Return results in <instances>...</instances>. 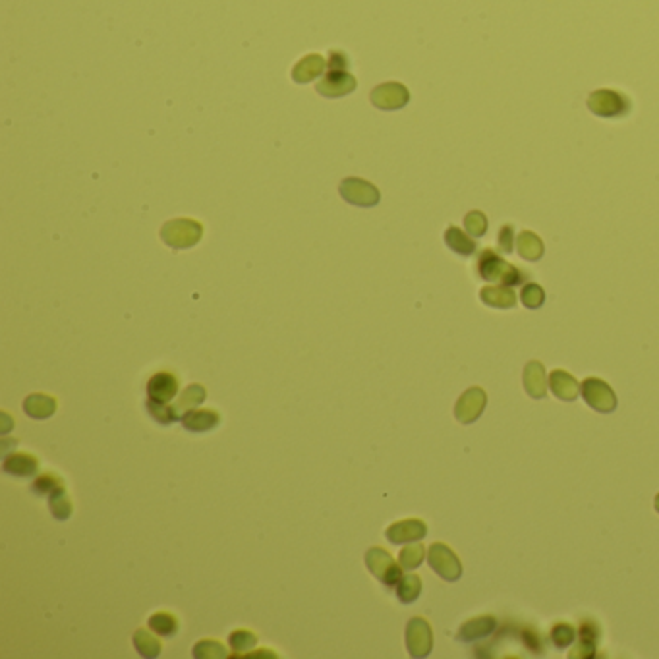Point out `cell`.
I'll list each match as a JSON object with an SVG mask.
<instances>
[{
  "label": "cell",
  "mask_w": 659,
  "mask_h": 659,
  "mask_svg": "<svg viewBox=\"0 0 659 659\" xmlns=\"http://www.w3.org/2000/svg\"><path fill=\"white\" fill-rule=\"evenodd\" d=\"M550 389L553 391L557 399L564 400V402H572L577 400L580 395V385L569 371L564 370H553L550 373Z\"/></svg>",
  "instance_id": "5bb4252c"
},
{
  "label": "cell",
  "mask_w": 659,
  "mask_h": 659,
  "mask_svg": "<svg viewBox=\"0 0 659 659\" xmlns=\"http://www.w3.org/2000/svg\"><path fill=\"white\" fill-rule=\"evenodd\" d=\"M427 534L426 522L419 520V518H406V520H399L391 524L387 528V540L395 545L400 543H412L424 540Z\"/></svg>",
  "instance_id": "30bf717a"
},
{
  "label": "cell",
  "mask_w": 659,
  "mask_h": 659,
  "mask_svg": "<svg viewBox=\"0 0 659 659\" xmlns=\"http://www.w3.org/2000/svg\"><path fill=\"white\" fill-rule=\"evenodd\" d=\"M62 486H64V483H62V480L56 474H43L35 480L33 491L37 495H47L48 497V495L53 493V491H56L58 488H62Z\"/></svg>",
  "instance_id": "8d00e7d4"
},
{
  "label": "cell",
  "mask_w": 659,
  "mask_h": 659,
  "mask_svg": "<svg viewBox=\"0 0 659 659\" xmlns=\"http://www.w3.org/2000/svg\"><path fill=\"white\" fill-rule=\"evenodd\" d=\"M147 412L151 414L153 418L157 419L159 424H172V422H176L178 416L174 414L171 404H165V402H157V400H147Z\"/></svg>",
  "instance_id": "836d02e7"
},
{
  "label": "cell",
  "mask_w": 659,
  "mask_h": 659,
  "mask_svg": "<svg viewBox=\"0 0 659 659\" xmlns=\"http://www.w3.org/2000/svg\"><path fill=\"white\" fill-rule=\"evenodd\" d=\"M240 658H277V655L271 652H255V653H242Z\"/></svg>",
  "instance_id": "60d3db41"
},
{
  "label": "cell",
  "mask_w": 659,
  "mask_h": 659,
  "mask_svg": "<svg viewBox=\"0 0 659 659\" xmlns=\"http://www.w3.org/2000/svg\"><path fill=\"white\" fill-rule=\"evenodd\" d=\"M480 298L486 306L499 309H508L516 304L515 292L508 286H503V284L501 286H486V289H481Z\"/></svg>",
  "instance_id": "44dd1931"
},
{
  "label": "cell",
  "mask_w": 659,
  "mask_h": 659,
  "mask_svg": "<svg viewBox=\"0 0 659 659\" xmlns=\"http://www.w3.org/2000/svg\"><path fill=\"white\" fill-rule=\"evenodd\" d=\"M356 87V77L346 70H329L327 76L317 83V91L325 97H343Z\"/></svg>",
  "instance_id": "7c38bea8"
},
{
  "label": "cell",
  "mask_w": 659,
  "mask_h": 659,
  "mask_svg": "<svg viewBox=\"0 0 659 659\" xmlns=\"http://www.w3.org/2000/svg\"><path fill=\"white\" fill-rule=\"evenodd\" d=\"M201 234H203V228L200 223L192 219H176L163 227L161 238L166 246L174 247V250H184V247L195 246L200 242Z\"/></svg>",
  "instance_id": "3957f363"
},
{
  "label": "cell",
  "mask_w": 659,
  "mask_h": 659,
  "mask_svg": "<svg viewBox=\"0 0 659 659\" xmlns=\"http://www.w3.org/2000/svg\"><path fill=\"white\" fill-rule=\"evenodd\" d=\"M228 642H230L232 650L236 652L234 653V658H240L242 653L252 650V648L257 644V636L250 631H234L232 634L228 636Z\"/></svg>",
  "instance_id": "1f68e13d"
},
{
  "label": "cell",
  "mask_w": 659,
  "mask_h": 659,
  "mask_svg": "<svg viewBox=\"0 0 659 659\" xmlns=\"http://www.w3.org/2000/svg\"><path fill=\"white\" fill-rule=\"evenodd\" d=\"M203 400H205V387H201V385H190V387L180 395L178 402L172 406V410H174V414H176L180 419L184 418L190 410H193L195 406L201 404Z\"/></svg>",
  "instance_id": "603a6c76"
},
{
  "label": "cell",
  "mask_w": 659,
  "mask_h": 659,
  "mask_svg": "<svg viewBox=\"0 0 659 659\" xmlns=\"http://www.w3.org/2000/svg\"><path fill=\"white\" fill-rule=\"evenodd\" d=\"M445 242L446 246L451 247L453 252L459 255H472L476 252V242L468 236L466 232H462L460 228L449 227L445 232Z\"/></svg>",
  "instance_id": "d4e9b609"
},
{
  "label": "cell",
  "mask_w": 659,
  "mask_h": 659,
  "mask_svg": "<svg viewBox=\"0 0 659 659\" xmlns=\"http://www.w3.org/2000/svg\"><path fill=\"white\" fill-rule=\"evenodd\" d=\"M341 195H343L348 203H352V205L371 207L379 201L377 188L371 186L370 182L356 178L344 180L343 184H341Z\"/></svg>",
  "instance_id": "9c48e42d"
},
{
  "label": "cell",
  "mask_w": 659,
  "mask_h": 659,
  "mask_svg": "<svg viewBox=\"0 0 659 659\" xmlns=\"http://www.w3.org/2000/svg\"><path fill=\"white\" fill-rule=\"evenodd\" d=\"M410 99V93L400 83H383L371 91V103L385 110L402 109Z\"/></svg>",
  "instance_id": "8fae6325"
},
{
  "label": "cell",
  "mask_w": 659,
  "mask_h": 659,
  "mask_svg": "<svg viewBox=\"0 0 659 659\" xmlns=\"http://www.w3.org/2000/svg\"><path fill=\"white\" fill-rule=\"evenodd\" d=\"M520 300L522 304L530 309H537L542 308L543 302H545V292L540 284L536 282H528V284H524V289L520 290Z\"/></svg>",
  "instance_id": "d6a6232c"
},
{
  "label": "cell",
  "mask_w": 659,
  "mask_h": 659,
  "mask_svg": "<svg viewBox=\"0 0 659 659\" xmlns=\"http://www.w3.org/2000/svg\"><path fill=\"white\" fill-rule=\"evenodd\" d=\"M365 564L373 577L381 580L385 586H397L399 580L402 578V567L400 563H395V559L391 557L389 551H385L383 547H371L365 553Z\"/></svg>",
  "instance_id": "277c9868"
},
{
  "label": "cell",
  "mask_w": 659,
  "mask_h": 659,
  "mask_svg": "<svg viewBox=\"0 0 659 659\" xmlns=\"http://www.w3.org/2000/svg\"><path fill=\"white\" fill-rule=\"evenodd\" d=\"M134 645H136L138 653H141V655L147 659L157 658L159 653H161V642H159L153 634L144 631V628H139V631H136V634H134Z\"/></svg>",
  "instance_id": "4316f807"
},
{
  "label": "cell",
  "mask_w": 659,
  "mask_h": 659,
  "mask_svg": "<svg viewBox=\"0 0 659 659\" xmlns=\"http://www.w3.org/2000/svg\"><path fill=\"white\" fill-rule=\"evenodd\" d=\"M227 655L228 653L225 645L220 642H215V640H201L193 645V658L195 659H223Z\"/></svg>",
  "instance_id": "4dcf8cb0"
},
{
  "label": "cell",
  "mask_w": 659,
  "mask_h": 659,
  "mask_svg": "<svg viewBox=\"0 0 659 659\" xmlns=\"http://www.w3.org/2000/svg\"><path fill=\"white\" fill-rule=\"evenodd\" d=\"M427 563L441 578H445L449 582L459 580L462 574V564H460L459 557L454 555V551L445 543H433L427 551Z\"/></svg>",
  "instance_id": "8992f818"
},
{
  "label": "cell",
  "mask_w": 659,
  "mask_h": 659,
  "mask_svg": "<svg viewBox=\"0 0 659 659\" xmlns=\"http://www.w3.org/2000/svg\"><path fill=\"white\" fill-rule=\"evenodd\" d=\"M48 505H50V510H53L56 520H66L72 515V503H70L64 486L48 495Z\"/></svg>",
  "instance_id": "f1b7e54d"
},
{
  "label": "cell",
  "mask_w": 659,
  "mask_h": 659,
  "mask_svg": "<svg viewBox=\"0 0 659 659\" xmlns=\"http://www.w3.org/2000/svg\"><path fill=\"white\" fill-rule=\"evenodd\" d=\"M588 109L601 118H621L631 112L628 97L613 90H598L588 97Z\"/></svg>",
  "instance_id": "7a4b0ae2"
},
{
  "label": "cell",
  "mask_w": 659,
  "mask_h": 659,
  "mask_svg": "<svg viewBox=\"0 0 659 659\" xmlns=\"http://www.w3.org/2000/svg\"><path fill=\"white\" fill-rule=\"evenodd\" d=\"M497 621L493 617H476L460 626L459 640L462 642H474L478 638H486L495 631Z\"/></svg>",
  "instance_id": "ac0fdd59"
},
{
  "label": "cell",
  "mask_w": 659,
  "mask_h": 659,
  "mask_svg": "<svg viewBox=\"0 0 659 659\" xmlns=\"http://www.w3.org/2000/svg\"><path fill=\"white\" fill-rule=\"evenodd\" d=\"M149 628L161 636H174L178 632V621L171 613H155L149 617Z\"/></svg>",
  "instance_id": "83f0119b"
},
{
  "label": "cell",
  "mask_w": 659,
  "mask_h": 659,
  "mask_svg": "<svg viewBox=\"0 0 659 659\" xmlns=\"http://www.w3.org/2000/svg\"><path fill=\"white\" fill-rule=\"evenodd\" d=\"M516 247H518V254L526 261H537L543 255V242L540 240V236L530 230H524L516 236Z\"/></svg>",
  "instance_id": "cb8c5ba5"
},
{
  "label": "cell",
  "mask_w": 659,
  "mask_h": 659,
  "mask_svg": "<svg viewBox=\"0 0 659 659\" xmlns=\"http://www.w3.org/2000/svg\"><path fill=\"white\" fill-rule=\"evenodd\" d=\"M395 588H397V598L402 604H412L422 594V580H419L418 574H406V577L400 578Z\"/></svg>",
  "instance_id": "484cf974"
},
{
  "label": "cell",
  "mask_w": 659,
  "mask_h": 659,
  "mask_svg": "<svg viewBox=\"0 0 659 659\" xmlns=\"http://www.w3.org/2000/svg\"><path fill=\"white\" fill-rule=\"evenodd\" d=\"M522 640H524V644L528 645V648H530V650H532V652L542 653L543 645H542V642H540V638H537L536 632L524 631V634H522Z\"/></svg>",
  "instance_id": "f35d334b"
},
{
  "label": "cell",
  "mask_w": 659,
  "mask_h": 659,
  "mask_svg": "<svg viewBox=\"0 0 659 659\" xmlns=\"http://www.w3.org/2000/svg\"><path fill=\"white\" fill-rule=\"evenodd\" d=\"M346 66H348V60H346V56H344L343 53H338V50L331 53V58H329V62H327V68H329V70H346Z\"/></svg>",
  "instance_id": "ab89813d"
},
{
  "label": "cell",
  "mask_w": 659,
  "mask_h": 659,
  "mask_svg": "<svg viewBox=\"0 0 659 659\" xmlns=\"http://www.w3.org/2000/svg\"><path fill=\"white\" fill-rule=\"evenodd\" d=\"M499 247H501L505 254H510L513 252V247H515V230L510 225L501 228V232H499Z\"/></svg>",
  "instance_id": "74e56055"
},
{
  "label": "cell",
  "mask_w": 659,
  "mask_h": 659,
  "mask_svg": "<svg viewBox=\"0 0 659 659\" xmlns=\"http://www.w3.org/2000/svg\"><path fill=\"white\" fill-rule=\"evenodd\" d=\"M524 387L532 399H543L547 395V375L540 362H528L524 368Z\"/></svg>",
  "instance_id": "2e32d148"
},
{
  "label": "cell",
  "mask_w": 659,
  "mask_h": 659,
  "mask_svg": "<svg viewBox=\"0 0 659 659\" xmlns=\"http://www.w3.org/2000/svg\"><path fill=\"white\" fill-rule=\"evenodd\" d=\"M488 404V395L480 387H472L466 392H462L456 406H454V416L462 424H472L480 418L483 408Z\"/></svg>",
  "instance_id": "ba28073f"
},
{
  "label": "cell",
  "mask_w": 659,
  "mask_h": 659,
  "mask_svg": "<svg viewBox=\"0 0 659 659\" xmlns=\"http://www.w3.org/2000/svg\"><path fill=\"white\" fill-rule=\"evenodd\" d=\"M478 273L483 281L501 282L503 286H516L526 281V273L510 265L493 250H483L478 257Z\"/></svg>",
  "instance_id": "6da1fadb"
},
{
  "label": "cell",
  "mask_w": 659,
  "mask_h": 659,
  "mask_svg": "<svg viewBox=\"0 0 659 659\" xmlns=\"http://www.w3.org/2000/svg\"><path fill=\"white\" fill-rule=\"evenodd\" d=\"M2 470L16 478H31L39 470V462L35 456L28 453H12L4 456Z\"/></svg>",
  "instance_id": "9a60e30c"
},
{
  "label": "cell",
  "mask_w": 659,
  "mask_h": 659,
  "mask_svg": "<svg viewBox=\"0 0 659 659\" xmlns=\"http://www.w3.org/2000/svg\"><path fill=\"white\" fill-rule=\"evenodd\" d=\"M655 508H658V513H659V493H658V497H655Z\"/></svg>",
  "instance_id": "b9f144b4"
},
{
  "label": "cell",
  "mask_w": 659,
  "mask_h": 659,
  "mask_svg": "<svg viewBox=\"0 0 659 659\" xmlns=\"http://www.w3.org/2000/svg\"><path fill=\"white\" fill-rule=\"evenodd\" d=\"M424 557H426V550L419 542H412L410 545H406L404 550L399 553V563L402 569L414 570L418 569L419 564L424 563Z\"/></svg>",
  "instance_id": "f546056e"
},
{
  "label": "cell",
  "mask_w": 659,
  "mask_h": 659,
  "mask_svg": "<svg viewBox=\"0 0 659 659\" xmlns=\"http://www.w3.org/2000/svg\"><path fill=\"white\" fill-rule=\"evenodd\" d=\"M325 70V60L319 55L306 56L304 60L296 64V68L292 70V77L298 83H308L314 77H317Z\"/></svg>",
  "instance_id": "7402d4cb"
},
{
  "label": "cell",
  "mask_w": 659,
  "mask_h": 659,
  "mask_svg": "<svg viewBox=\"0 0 659 659\" xmlns=\"http://www.w3.org/2000/svg\"><path fill=\"white\" fill-rule=\"evenodd\" d=\"M219 414L215 412V410H205V408H201V410H190V412L186 414L184 418H182V426L188 429V432H209V429H213V427L219 426Z\"/></svg>",
  "instance_id": "e0dca14e"
},
{
  "label": "cell",
  "mask_w": 659,
  "mask_h": 659,
  "mask_svg": "<svg viewBox=\"0 0 659 659\" xmlns=\"http://www.w3.org/2000/svg\"><path fill=\"white\" fill-rule=\"evenodd\" d=\"M406 648L412 658H426L433 648L432 626L426 618L414 617L406 626Z\"/></svg>",
  "instance_id": "52a82bcc"
},
{
  "label": "cell",
  "mask_w": 659,
  "mask_h": 659,
  "mask_svg": "<svg viewBox=\"0 0 659 659\" xmlns=\"http://www.w3.org/2000/svg\"><path fill=\"white\" fill-rule=\"evenodd\" d=\"M580 392L586 404L594 408L596 412L609 414L617 408V397L609 385L598 377L584 379L580 385Z\"/></svg>",
  "instance_id": "5b68a950"
},
{
  "label": "cell",
  "mask_w": 659,
  "mask_h": 659,
  "mask_svg": "<svg viewBox=\"0 0 659 659\" xmlns=\"http://www.w3.org/2000/svg\"><path fill=\"white\" fill-rule=\"evenodd\" d=\"M578 652L572 653V658H594L596 655V644L599 640V628L594 621H584L580 631H578Z\"/></svg>",
  "instance_id": "ffe728a7"
},
{
  "label": "cell",
  "mask_w": 659,
  "mask_h": 659,
  "mask_svg": "<svg viewBox=\"0 0 659 659\" xmlns=\"http://www.w3.org/2000/svg\"><path fill=\"white\" fill-rule=\"evenodd\" d=\"M572 640H574V628L569 623H559V625L551 628V642L559 650L569 648L572 644Z\"/></svg>",
  "instance_id": "e575fe53"
},
{
  "label": "cell",
  "mask_w": 659,
  "mask_h": 659,
  "mask_svg": "<svg viewBox=\"0 0 659 659\" xmlns=\"http://www.w3.org/2000/svg\"><path fill=\"white\" fill-rule=\"evenodd\" d=\"M23 412L35 419H47L56 412V400L48 395L35 392L23 400Z\"/></svg>",
  "instance_id": "d6986e66"
},
{
  "label": "cell",
  "mask_w": 659,
  "mask_h": 659,
  "mask_svg": "<svg viewBox=\"0 0 659 659\" xmlns=\"http://www.w3.org/2000/svg\"><path fill=\"white\" fill-rule=\"evenodd\" d=\"M464 227H466V232L470 236H476V238H480L486 234L488 230V219H486V215L480 213V211H472V213H468L464 217Z\"/></svg>",
  "instance_id": "d590c367"
},
{
  "label": "cell",
  "mask_w": 659,
  "mask_h": 659,
  "mask_svg": "<svg viewBox=\"0 0 659 659\" xmlns=\"http://www.w3.org/2000/svg\"><path fill=\"white\" fill-rule=\"evenodd\" d=\"M178 392V379L174 377L168 371H159L155 375H151L149 383H147V397L157 402H165L168 404Z\"/></svg>",
  "instance_id": "4fadbf2b"
}]
</instances>
